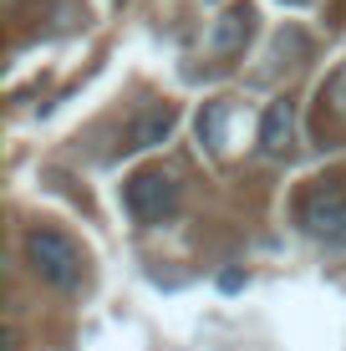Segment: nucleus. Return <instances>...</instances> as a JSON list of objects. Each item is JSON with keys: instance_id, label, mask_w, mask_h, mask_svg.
Wrapping results in <instances>:
<instances>
[{"instance_id": "1a4fd4ad", "label": "nucleus", "mask_w": 346, "mask_h": 351, "mask_svg": "<svg viewBox=\"0 0 346 351\" xmlns=\"http://www.w3.org/2000/svg\"><path fill=\"white\" fill-rule=\"evenodd\" d=\"M219 285H224V290H240V285H245V275H240V270H224V275H219Z\"/></svg>"}, {"instance_id": "423d86ee", "label": "nucleus", "mask_w": 346, "mask_h": 351, "mask_svg": "<svg viewBox=\"0 0 346 351\" xmlns=\"http://www.w3.org/2000/svg\"><path fill=\"white\" fill-rule=\"evenodd\" d=\"M249 31H255V10H249V5H230L219 16V26L209 31V51L214 56H234L249 41Z\"/></svg>"}, {"instance_id": "f03ea898", "label": "nucleus", "mask_w": 346, "mask_h": 351, "mask_svg": "<svg viewBox=\"0 0 346 351\" xmlns=\"http://www.w3.org/2000/svg\"><path fill=\"white\" fill-rule=\"evenodd\" d=\"M123 204L138 224H163L178 209V178L163 173V168H143L123 184Z\"/></svg>"}, {"instance_id": "7ed1b4c3", "label": "nucleus", "mask_w": 346, "mask_h": 351, "mask_svg": "<svg viewBox=\"0 0 346 351\" xmlns=\"http://www.w3.org/2000/svg\"><path fill=\"white\" fill-rule=\"evenodd\" d=\"M301 224L306 234L326 239V245H346V193L341 189H321L301 204Z\"/></svg>"}, {"instance_id": "f257e3e1", "label": "nucleus", "mask_w": 346, "mask_h": 351, "mask_svg": "<svg viewBox=\"0 0 346 351\" xmlns=\"http://www.w3.org/2000/svg\"><path fill=\"white\" fill-rule=\"evenodd\" d=\"M26 265H31L36 280H46L56 290L82 285V250L71 245L62 229H31L26 234Z\"/></svg>"}, {"instance_id": "6e6552de", "label": "nucleus", "mask_w": 346, "mask_h": 351, "mask_svg": "<svg viewBox=\"0 0 346 351\" xmlns=\"http://www.w3.org/2000/svg\"><path fill=\"white\" fill-rule=\"evenodd\" d=\"M331 107H336V112L346 117V66L336 71V77H331Z\"/></svg>"}, {"instance_id": "20e7f679", "label": "nucleus", "mask_w": 346, "mask_h": 351, "mask_svg": "<svg viewBox=\"0 0 346 351\" xmlns=\"http://www.w3.org/2000/svg\"><path fill=\"white\" fill-rule=\"evenodd\" d=\"M295 143V102H270L265 117H260V148L270 153V158H280V153H291Z\"/></svg>"}, {"instance_id": "0eeeda50", "label": "nucleus", "mask_w": 346, "mask_h": 351, "mask_svg": "<svg viewBox=\"0 0 346 351\" xmlns=\"http://www.w3.org/2000/svg\"><path fill=\"white\" fill-rule=\"evenodd\" d=\"M224 128H230V102H204V112H199V143L224 148Z\"/></svg>"}, {"instance_id": "39448f33", "label": "nucleus", "mask_w": 346, "mask_h": 351, "mask_svg": "<svg viewBox=\"0 0 346 351\" xmlns=\"http://www.w3.org/2000/svg\"><path fill=\"white\" fill-rule=\"evenodd\" d=\"M173 123H178V112H173L169 102L143 107V112L133 117V128H127V148H158V143H169Z\"/></svg>"}]
</instances>
